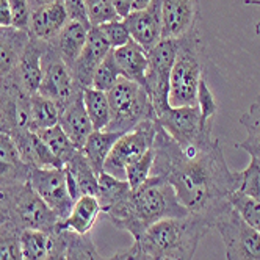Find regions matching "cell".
I'll use <instances>...</instances> for the list:
<instances>
[{"label": "cell", "mask_w": 260, "mask_h": 260, "mask_svg": "<svg viewBox=\"0 0 260 260\" xmlns=\"http://www.w3.org/2000/svg\"><path fill=\"white\" fill-rule=\"evenodd\" d=\"M152 151V176L168 180L190 213L213 222L240 188V171L229 168L218 138L206 146L180 147L158 124Z\"/></svg>", "instance_id": "1"}, {"label": "cell", "mask_w": 260, "mask_h": 260, "mask_svg": "<svg viewBox=\"0 0 260 260\" xmlns=\"http://www.w3.org/2000/svg\"><path fill=\"white\" fill-rule=\"evenodd\" d=\"M188 213L173 185L160 176H151L143 185L130 190L127 199L105 218L116 229L128 232L137 240L155 222Z\"/></svg>", "instance_id": "2"}, {"label": "cell", "mask_w": 260, "mask_h": 260, "mask_svg": "<svg viewBox=\"0 0 260 260\" xmlns=\"http://www.w3.org/2000/svg\"><path fill=\"white\" fill-rule=\"evenodd\" d=\"M213 229L210 218L188 213L147 228L132 249L144 260H193L201 240Z\"/></svg>", "instance_id": "3"}, {"label": "cell", "mask_w": 260, "mask_h": 260, "mask_svg": "<svg viewBox=\"0 0 260 260\" xmlns=\"http://www.w3.org/2000/svg\"><path fill=\"white\" fill-rule=\"evenodd\" d=\"M204 44L199 27L177 40V53L170 77V105H198V88L206 77L202 66Z\"/></svg>", "instance_id": "4"}, {"label": "cell", "mask_w": 260, "mask_h": 260, "mask_svg": "<svg viewBox=\"0 0 260 260\" xmlns=\"http://www.w3.org/2000/svg\"><path fill=\"white\" fill-rule=\"evenodd\" d=\"M107 94L110 104V122L105 130L108 132L127 134L147 119H157L147 91L132 80L121 79Z\"/></svg>", "instance_id": "5"}, {"label": "cell", "mask_w": 260, "mask_h": 260, "mask_svg": "<svg viewBox=\"0 0 260 260\" xmlns=\"http://www.w3.org/2000/svg\"><path fill=\"white\" fill-rule=\"evenodd\" d=\"M213 229L221 235L226 260H260V234L231 206L213 218Z\"/></svg>", "instance_id": "6"}, {"label": "cell", "mask_w": 260, "mask_h": 260, "mask_svg": "<svg viewBox=\"0 0 260 260\" xmlns=\"http://www.w3.org/2000/svg\"><path fill=\"white\" fill-rule=\"evenodd\" d=\"M41 68L43 79L38 88V94L55 102L60 111L83 92V88L74 79L71 68L64 63L52 43L47 44Z\"/></svg>", "instance_id": "7"}, {"label": "cell", "mask_w": 260, "mask_h": 260, "mask_svg": "<svg viewBox=\"0 0 260 260\" xmlns=\"http://www.w3.org/2000/svg\"><path fill=\"white\" fill-rule=\"evenodd\" d=\"M10 221L21 231L35 229L53 234L60 231L61 219L27 182L14 187L10 206Z\"/></svg>", "instance_id": "8"}, {"label": "cell", "mask_w": 260, "mask_h": 260, "mask_svg": "<svg viewBox=\"0 0 260 260\" xmlns=\"http://www.w3.org/2000/svg\"><path fill=\"white\" fill-rule=\"evenodd\" d=\"M157 127V119H147L132 128L130 132L122 134L105 160L104 173L118 179H125L127 166H130L134 161L141 158L147 151L152 149Z\"/></svg>", "instance_id": "9"}, {"label": "cell", "mask_w": 260, "mask_h": 260, "mask_svg": "<svg viewBox=\"0 0 260 260\" xmlns=\"http://www.w3.org/2000/svg\"><path fill=\"white\" fill-rule=\"evenodd\" d=\"M177 53V40H161L147 50L146 91L149 94L155 115H160L170 105V77Z\"/></svg>", "instance_id": "10"}, {"label": "cell", "mask_w": 260, "mask_h": 260, "mask_svg": "<svg viewBox=\"0 0 260 260\" xmlns=\"http://www.w3.org/2000/svg\"><path fill=\"white\" fill-rule=\"evenodd\" d=\"M157 122L180 147L206 146L215 140L213 130L201 125L199 107H168L160 115Z\"/></svg>", "instance_id": "11"}, {"label": "cell", "mask_w": 260, "mask_h": 260, "mask_svg": "<svg viewBox=\"0 0 260 260\" xmlns=\"http://www.w3.org/2000/svg\"><path fill=\"white\" fill-rule=\"evenodd\" d=\"M28 183L61 221L69 215L76 201L69 193L63 168H31Z\"/></svg>", "instance_id": "12"}, {"label": "cell", "mask_w": 260, "mask_h": 260, "mask_svg": "<svg viewBox=\"0 0 260 260\" xmlns=\"http://www.w3.org/2000/svg\"><path fill=\"white\" fill-rule=\"evenodd\" d=\"M199 27L198 0H161V40H179Z\"/></svg>", "instance_id": "13"}, {"label": "cell", "mask_w": 260, "mask_h": 260, "mask_svg": "<svg viewBox=\"0 0 260 260\" xmlns=\"http://www.w3.org/2000/svg\"><path fill=\"white\" fill-rule=\"evenodd\" d=\"M130 36L143 49L151 50L161 41V0L140 11H132L124 17Z\"/></svg>", "instance_id": "14"}, {"label": "cell", "mask_w": 260, "mask_h": 260, "mask_svg": "<svg viewBox=\"0 0 260 260\" xmlns=\"http://www.w3.org/2000/svg\"><path fill=\"white\" fill-rule=\"evenodd\" d=\"M111 50L108 41L98 27H91L88 31L86 43L79 55L77 61L72 66V76L76 82L85 89L91 86L92 76L101 63L105 60L107 53Z\"/></svg>", "instance_id": "15"}, {"label": "cell", "mask_w": 260, "mask_h": 260, "mask_svg": "<svg viewBox=\"0 0 260 260\" xmlns=\"http://www.w3.org/2000/svg\"><path fill=\"white\" fill-rule=\"evenodd\" d=\"M47 44H49L47 41H41L30 36L27 46L21 53V58L13 71L17 83H19L21 89L27 96H33L38 92L43 79L41 61H43V55L47 49Z\"/></svg>", "instance_id": "16"}, {"label": "cell", "mask_w": 260, "mask_h": 260, "mask_svg": "<svg viewBox=\"0 0 260 260\" xmlns=\"http://www.w3.org/2000/svg\"><path fill=\"white\" fill-rule=\"evenodd\" d=\"M63 170L66 174L69 193L74 201L83 194H98L99 176L92 170V166L83 155L82 149L76 151L68 158V161L63 165Z\"/></svg>", "instance_id": "17"}, {"label": "cell", "mask_w": 260, "mask_h": 260, "mask_svg": "<svg viewBox=\"0 0 260 260\" xmlns=\"http://www.w3.org/2000/svg\"><path fill=\"white\" fill-rule=\"evenodd\" d=\"M69 22L68 13L61 0L36 8L30 14L28 35L41 41H52Z\"/></svg>", "instance_id": "18"}, {"label": "cell", "mask_w": 260, "mask_h": 260, "mask_svg": "<svg viewBox=\"0 0 260 260\" xmlns=\"http://www.w3.org/2000/svg\"><path fill=\"white\" fill-rule=\"evenodd\" d=\"M10 137L14 140L17 151L30 168H63L61 161L53 155L36 132L16 130Z\"/></svg>", "instance_id": "19"}, {"label": "cell", "mask_w": 260, "mask_h": 260, "mask_svg": "<svg viewBox=\"0 0 260 260\" xmlns=\"http://www.w3.org/2000/svg\"><path fill=\"white\" fill-rule=\"evenodd\" d=\"M31 168L22 160L14 140L0 134V187H17L28 182Z\"/></svg>", "instance_id": "20"}, {"label": "cell", "mask_w": 260, "mask_h": 260, "mask_svg": "<svg viewBox=\"0 0 260 260\" xmlns=\"http://www.w3.org/2000/svg\"><path fill=\"white\" fill-rule=\"evenodd\" d=\"M102 213L99 201L92 194H83L76 199L69 215L60 221V231L72 232L77 235H89Z\"/></svg>", "instance_id": "21"}, {"label": "cell", "mask_w": 260, "mask_h": 260, "mask_svg": "<svg viewBox=\"0 0 260 260\" xmlns=\"http://www.w3.org/2000/svg\"><path fill=\"white\" fill-rule=\"evenodd\" d=\"M58 124L64 130L68 138L72 141V144L76 146L77 149H82L86 138L91 135L92 130H94L85 110L83 92L60 111Z\"/></svg>", "instance_id": "22"}, {"label": "cell", "mask_w": 260, "mask_h": 260, "mask_svg": "<svg viewBox=\"0 0 260 260\" xmlns=\"http://www.w3.org/2000/svg\"><path fill=\"white\" fill-rule=\"evenodd\" d=\"M115 60L118 63L122 79L132 80L146 89V71H147V50L138 43L130 40L122 47L113 49Z\"/></svg>", "instance_id": "23"}, {"label": "cell", "mask_w": 260, "mask_h": 260, "mask_svg": "<svg viewBox=\"0 0 260 260\" xmlns=\"http://www.w3.org/2000/svg\"><path fill=\"white\" fill-rule=\"evenodd\" d=\"M28 40V31L16 28L13 25H0V80L14 71Z\"/></svg>", "instance_id": "24"}, {"label": "cell", "mask_w": 260, "mask_h": 260, "mask_svg": "<svg viewBox=\"0 0 260 260\" xmlns=\"http://www.w3.org/2000/svg\"><path fill=\"white\" fill-rule=\"evenodd\" d=\"M91 27L82 24V22H76V21H69L64 28L57 35V38L49 41L55 46V49L58 50V53L61 55V58L64 60V63L72 69L74 63L77 61L79 55L86 43L88 38V31Z\"/></svg>", "instance_id": "25"}, {"label": "cell", "mask_w": 260, "mask_h": 260, "mask_svg": "<svg viewBox=\"0 0 260 260\" xmlns=\"http://www.w3.org/2000/svg\"><path fill=\"white\" fill-rule=\"evenodd\" d=\"M121 135L122 134L108 132V130H92L91 135L86 138V141L82 147V152L98 176H101L104 173L105 160Z\"/></svg>", "instance_id": "26"}, {"label": "cell", "mask_w": 260, "mask_h": 260, "mask_svg": "<svg viewBox=\"0 0 260 260\" xmlns=\"http://www.w3.org/2000/svg\"><path fill=\"white\" fill-rule=\"evenodd\" d=\"M132 187L128 185L125 179H118L115 176H110L102 173L99 176V187H98V201L104 215L113 212L116 207L127 199Z\"/></svg>", "instance_id": "27"}, {"label": "cell", "mask_w": 260, "mask_h": 260, "mask_svg": "<svg viewBox=\"0 0 260 260\" xmlns=\"http://www.w3.org/2000/svg\"><path fill=\"white\" fill-rule=\"evenodd\" d=\"M64 235H66V260H124L127 255V249H125L110 257H104L89 235H77L66 231Z\"/></svg>", "instance_id": "28"}, {"label": "cell", "mask_w": 260, "mask_h": 260, "mask_svg": "<svg viewBox=\"0 0 260 260\" xmlns=\"http://www.w3.org/2000/svg\"><path fill=\"white\" fill-rule=\"evenodd\" d=\"M58 232V231H57ZM44 231H21V252L24 260H47L53 251L55 234Z\"/></svg>", "instance_id": "29"}, {"label": "cell", "mask_w": 260, "mask_h": 260, "mask_svg": "<svg viewBox=\"0 0 260 260\" xmlns=\"http://www.w3.org/2000/svg\"><path fill=\"white\" fill-rule=\"evenodd\" d=\"M28 111H30V132H40V130L57 125L60 121V108L50 99L33 94L28 99Z\"/></svg>", "instance_id": "30"}, {"label": "cell", "mask_w": 260, "mask_h": 260, "mask_svg": "<svg viewBox=\"0 0 260 260\" xmlns=\"http://www.w3.org/2000/svg\"><path fill=\"white\" fill-rule=\"evenodd\" d=\"M240 124L246 128L248 135L243 141L237 143L235 147L260 160V92L249 110L240 118Z\"/></svg>", "instance_id": "31"}, {"label": "cell", "mask_w": 260, "mask_h": 260, "mask_svg": "<svg viewBox=\"0 0 260 260\" xmlns=\"http://www.w3.org/2000/svg\"><path fill=\"white\" fill-rule=\"evenodd\" d=\"M83 104L91 119L94 130H105L110 122V104L108 94L96 88H85L83 89Z\"/></svg>", "instance_id": "32"}, {"label": "cell", "mask_w": 260, "mask_h": 260, "mask_svg": "<svg viewBox=\"0 0 260 260\" xmlns=\"http://www.w3.org/2000/svg\"><path fill=\"white\" fill-rule=\"evenodd\" d=\"M36 134H38L40 138L47 144V147L53 152V155L61 161V165H64L74 152L79 151L77 147L72 144V141L68 138V135L60 127V124L40 130V132H36Z\"/></svg>", "instance_id": "33"}, {"label": "cell", "mask_w": 260, "mask_h": 260, "mask_svg": "<svg viewBox=\"0 0 260 260\" xmlns=\"http://www.w3.org/2000/svg\"><path fill=\"white\" fill-rule=\"evenodd\" d=\"M122 79L121 72H119V68H118V63L115 60V53H113V49H111L105 60L101 63V66L96 69L94 76H92V82H91V88H96L99 91H104V92H108L110 89H113L118 82Z\"/></svg>", "instance_id": "34"}, {"label": "cell", "mask_w": 260, "mask_h": 260, "mask_svg": "<svg viewBox=\"0 0 260 260\" xmlns=\"http://www.w3.org/2000/svg\"><path fill=\"white\" fill-rule=\"evenodd\" d=\"M0 260H24L21 252V229L11 221L0 226Z\"/></svg>", "instance_id": "35"}, {"label": "cell", "mask_w": 260, "mask_h": 260, "mask_svg": "<svg viewBox=\"0 0 260 260\" xmlns=\"http://www.w3.org/2000/svg\"><path fill=\"white\" fill-rule=\"evenodd\" d=\"M198 107L201 113V125L206 130H213V121L218 113V102L206 77H202L198 88Z\"/></svg>", "instance_id": "36"}, {"label": "cell", "mask_w": 260, "mask_h": 260, "mask_svg": "<svg viewBox=\"0 0 260 260\" xmlns=\"http://www.w3.org/2000/svg\"><path fill=\"white\" fill-rule=\"evenodd\" d=\"M231 206L237 210V213L243 218L248 224L260 234V202L246 196L241 191H235L229 198Z\"/></svg>", "instance_id": "37"}, {"label": "cell", "mask_w": 260, "mask_h": 260, "mask_svg": "<svg viewBox=\"0 0 260 260\" xmlns=\"http://www.w3.org/2000/svg\"><path fill=\"white\" fill-rule=\"evenodd\" d=\"M85 5L91 27H99L105 22L121 19L111 0H85Z\"/></svg>", "instance_id": "38"}, {"label": "cell", "mask_w": 260, "mask_h": 260, "mask_svg": "<svg viewBox=\"0 0 260 260\" xmlns=\"http://www.w3.org/2000/svg\"><path fill=\"white\" fill-rule=\"evenodd\" d=\"M152 166H154V151L149 149L141 158L134 161L125 170V180L132 188H137L143 185L147 179L152 176Z\"/></svg>", "instance_id": "39"}, {"label": "cell", "mask_w": 260, "mask_h": 260, "mask_svg": "<svg viewBox=\"0 0 260 260\" xmlns=\"http://www.w3.org/2000/svg\"><path fill=\"white\" fill-rule=\"evenodd\" d=\"M246 196H251L257 202H260V160L251 157L249 165L243 171H240V188Z\"/></svg>", "instance_id": "40"}, {"label": "cell", "mask_w": 260, "mask_h": 260, "mask_svg": "<svg viewBox=\"0 0 260 260\" xmlns=\"http://www.w3.org/2000/svg\"><path fill=\"white\" fill-rule=\"evenodd\" d=\"M98 28L102 31V35L105 36V40L108 41L111 49L122 47L124 44H127L130 40H132V36H130V31H128L124 19L105 22V24L99 25Z\"/></svg>", "instance_id": "41"}, {"label": "cell", "mask_w": 260, "mask_h": 260, "mask_svg": "<svg viewBox=\"0 0 260 260\" xmlns=\"http://www.w3.org/2000/svg\"><path fill=\"white\" fill-rule=\"evenodd\" d=\"M11 16H13V27L28 31L30 25V14L31 10L28 7V0H8Z\"/></svg>", "instance_id": "42"}, {"label": "cell", "mask_w": 260, "mask_h": 260, "mask_svg": "<svg viewBox=\"0 0 260 260\" xmlns=\"http://www.w3.org/2000/svg\"><path fill=\"white\" fill-rule=\"evenodd\" d=\"M64 10L68 13L69 21H76V22H82L88 27L89 21H88V13H86V5L85 0H61Z\"/></svg>", "instance_id": "43"}, {"label": "cell", "mask_w": 260, "mask_h": 260, "mask_svg": "<svg viewBox=\"0 0 260 260\" xmlns=\"http://www.w3.org/2000/svg\"><path fill=\"white\" fill-rule=\"evenodd\" d=\"M14 187H0V226L10 221V206Z\"/></svg>", "instance_id": "44"}, {"label": "cell", "mask_w": 260, "mask_h": 260, "mask_svg": "<svg viewBox=\"0 0 260 260\" xmlns=\"http://www.w3.org/2000/svg\"><path fill=\"white\" fill-rule=\"evenodd\" d=\"M47 260H66V235L64 231H58L55 234L53 251L47 257Z\"/></svg>", "instance_id": "45"}, {"label": "cell", "mask_w": 260, "mask_h": 260, "mask_svg": "<svg viewBox=\"0 0 260 260\" xmlns=\"http://www.w3.org/2000/svg\"><path fill=\"white\" fill-rule=\"evenodd\" d=\"M13 24V16L8 0H0V25L10 27Z\"/></svg>", "instance_id": "46"}, {"label": "cell", "mask_w": 260, "mask_h": 260, "mask_svg": "<svg viewBox=\"0 0 260 260\" xmlns=\"http://www.w3.org/2000/svg\"><path fill=\"white\" fill-rule=\"evenodd\" d=\"M111 2H113V7L121 19H124V17L130 13V2H132V0H111Z\"/></svg>", "instance_id": "47"}, {"label": "cell", "mask_w": 260, "mask_h": 260, "mask_svg": "<svg viewBox=\"0 0 260 260\" xmlns=\"http://www.w3.org/2000/svg\"><path fill=\"white\" fill-rule=\"evenodd\" d=\"M152 4V0H132L130 2V13L132 11H140V10H144Z\"/></svg>", "instance_id": "48"}, {"label": "cell", "mask_w": 260, "mask_h": 260, "mask_svg": "<svg viewBox=\"0 0 260 260\" xmlns=\"http://www.w3.org/2000/svg\"><path fill=\"white\" fill-rule=\"evenodd\" d=\"M53 2H58V0H28V7L33 11L36 8H41V7L49 5V4H53Z\"/></svg>", "instance_id": "49"}, {"label": "cell", "mask_w": 260, "mask_h": 260, "mask_svg": "<svg viewBox=\"0 0 260 260\" xmlns=\"http://www.w3.org/2000/svg\"><path fill=\"white\" fill-rule=\"evenodd\" d=\"M243 4L245 5H258L260 7V0H243ZM255 35H260V19H258V22L255 24Z\"/></svg>", "instance_id": "50"}, {"label": "cell", "mask_w": 260, "mask_h": 260, "mask_svg": "<svg viewBox=\"0 0 260 260\" xmlns=\"http://www.w3.org/2000/svg\"><path fill=\"white\" fill-rule=\"evenodd\" d=\"M124 260H144L143 257H140L132 248H130V249H127V255H125V258Z\"/></svg>", "instance_id": "51"}, {"label": "cell", "mask_w": 260, "mask_h": 260, "mask_svg": "<svg viewBox=\"0 0 260 260\" xmlns=\"http://www.w3.org/2000/svg\"><path fill=\"white\" fill-rule=\"evenodd\" d=\"M0 134H2V125H0Z\"/></svg>", "instance_id": "52"}]
</instances>
